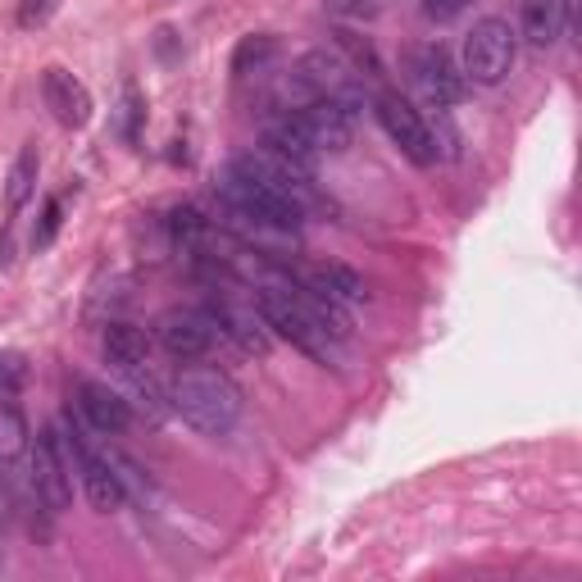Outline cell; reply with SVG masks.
Segmentation results:
<instances>
[{
    "label": "cell",
    "instance_id": "obj_1",
    "mask_svg": "<svg viewBox=\"0 0 582 582\" xmlns=\"http://www.w3.org/2000/svg\"><path fill=\"white\" fill-rule=\"evenodd\" d=\"M169 406L187 419L196 433H209L219 437L241 419V391L228 374L209 369V364H192V369H182L169 387Z\"/></svg>",
    "mask_w": 582,
    "mask_h": 582
},
{
    "label": "cell",
    "instance_id": "obj_2",
    "mask_svg": "<svg viewBox=\"0 0 582 582\" xmlns=\"http://www.w3.org/2000/svg\"><path fill=\"white\" fill-rule=\"evenodd\" d=\"M514 69V27L505 19H478L473 33L465 37V78L497 87Z\"/></svg>",
    "mask_w": 582,
    "mask_h": 582
},
{
    "label": "cell",
    "instance_id": "obj_3",
    "mask_svg": "<svg viewBox=\"0 0 582 582\" xmlns=\"http://www.w3.org/2000/svg\"><path fill=\"white\" fill-rule=\"evenodd\" d=\"M260 319H264V328H273L278 336H287L292 346H300L305 355H315V360H323L328 364V351H332V336L300 310V305L283 292V287H273V292H260Z\"/></svg>",
    "mask_w": 582,
    "mask_h": 582
},
{
    "label": "cell",
    "instance_id": "obj_4",
    "mask_svg": "<svg viewBox=\"0 0 582 582\" xmlns=\"http://www.w3.org/2000/svg\"><path fill=\"white\" fill-rule=\"evenodd\" d=\"M374 110H378V124L387 128V137L401 146L414 164H433L437 160V137L427 133L423 114L401 96V91H378Z\"/></svg>",
    "mask_w": 582,
    "mask_h": 582
},
{
    "label": "cell",
    "instance_id": "obj_5",
    "mask_svg": "<svg viewBox=\"0 0 582 582\" xmlns=\"http://www.w3.org/2000/svg\"><path fill=\"white\" fill-rule=\"evenodd\" d=\"M410 78L419 82V91L437 105H459L469 91V78L455 69V59L442 46H419L410 50Z\"/></svg>",
    "mask_w": 582,
    "mask_h": 582
},
{
    "label": "cell",
    "instance_id": "obj_6",
    "mask_svg": "<svg viewBox=\"0 0 582 582\" xmlns=\"http://www.w3.org/2000/svg\"><path fill=\"white\" fill-rule=\"evenodd\" d=\"M287 124L310 141L315 150H346L351 146V110L346 105H336V101H323L315 96L310 105H300L296 114H287Z\"/></svg>",
    "mask_w": 582,
    "mask_h": 582
},
{
    "label": "cell",
    "instance_id": "obj_7",
    "mask_svg": "<svg viewBox=\"0 0 582 582\" xmlns=\"http://www.w3.org/2000/svg\"><path fill=\"white\" fill-rule=\"evenodd\" d=\"M33 487H37V501L55 514L69 510V501H73V482H69L65 459H59L55 433H37V442H33Z\"/></svg>",
    "mask_w": 582,
    "mask_h": 582
},
{
    "label": "cell",
    "instance_id": "obj_8",
    "mask_svg": "<svg viewBox=\"0 0 582 582\" xmlns=\"http://www.w3.org/2000/svg\"><path fill=\"white\" fill-rule=\"evenodd\" d=\"M160 342L173 360H201L214 342V319L201 310H173L160 319Z\"/></svg>",
    "mask_w": 582,
    "mask_h": 582
},
{
    "label": "cell",
    "instance_id": "obj_9",
    "mask_svg": "<svg viewBox=\"0 0 582 582\" xmlns=\"http://www.w3.org/2000/svg\"><path fill=\"white\" fill-rule=\"evenodd\" d=\"M42 96H46V110L65 128H82L91 118V91L69 69H46L42 73Z\"/></svg>",
    "mask_w": 582,
    "mask_h": 582
},
{
    "label": "cell",
    "instance_id": "obj_10",
    "mask_svg": "<svg viewBox=\"0 0 582 582\" xmlns=\"http://www.w3.org/2000/svg\"><path fill=\"white\" fill-rule=\"evenodd\" d=\"M73 459H78V473H82V487H87V501L96 505L101 514H114L124 505V482L110 469V459H101L96 450H87V442L73 433Z\"/></svg>",
    "mask_w": 582,
    "mask_h": 582
},
{
    "label": "cell",
    "instance_id": "obj_11",
    "mask_svg": "<svg viewBox=\"0 0 582 582\" xmlns=\"http://www.w3.org/2000/svg\"><path fill=\"white\" fill-rule=\"evenodd\" d=\"M78 406H82L87 423L96 427V433H124V427L133 423L128 401L114 387H105V383H82L78 387Z\"/></svg>",
    "mask_w": 582,
    "mask_h": 582
},
{
    "label": "cell",
    "instance_id": "obj_12",
    "mask_svg": "<svg viewBox=\"0 0 582 582\" xmlns=\"http://www.w3.org/2000/svg\"><path fill=\"white\" fill-rule=\"evenodd\" d=\"M569 23V0H528L524 5V37L533 46H556Z\"/></svg>",
    "mask_w": 582,
    "mask_h": 582
},
{
    "label": "cell",
    "instance_id": "obj_13",
    "mask_svg": "<svg viewBox=\"0 0 582 582\" xmlns=\"http://www.w3.org/2000/svg\"><path fill=\"white\" fill-rule=\"evenodd\" d=\"M300 283L315 287L328 300H364V278H360L355 269H346V264H319V269L305 273Z\"/></svg>",
    "mask_w": 582,
    "mask_h": 582
},
{
    "label": "cell",
    "instance_id": "obj_14",
    "mask_svg": "<svg viewBox=\"0 0 582 582\" xmlns=\"http://www.w3.org/2000/svg\"><path fill=\"white\" fill-rule=\"evenodd\" d=\"M105 355L118 364V369H137V364H146V355H150V342L133 323H110L105 328Z\"/></svg>",
    "mask_w": 582,
    "mask_h": 582
},
{
    "label": "cell",
    "instance_id": "obj_15",
    "mask_svg": "<svg viewBox=\"0 0 582 582\" xmlns=\"http://www.w3.org/2000/svg\"><path fill=\"white\" fill-rule=\"evenodd\" d=\"M219 323H224V332L232 336L241 351H251V355H264L269 351L264 319H255V310H219Z\"/></svg>",
    "mask_w": 582,
    "mask_h": 582
},
{
    "label": "cell",
    "instance_id": "obj_16",
    "mask_svg": "<svg viewBox=\"0 0 582 582\" xmlns=\"http://www.w3.org/2000/svg\"><path fill=\"white\" fill-rule=\"evenodd\" d=\"M33 192H37V146H23L14 169H10V182H5V205H10V214L23 209Z\"/></svg>",
    "mask_w": 582,
    "mask_h": 582
},
{
    "label": "cell",
    "instance_id": "obj_17",
    "mask_svg": "<svg viewBox=\"0 0 582 582\" xmlns=\"http://www.w3.org/2000/svg\"><path fill=\"white\" fill-rule=\"evenodd\" d=\"M273 55H278V42H273V37H247V42L237 46V55H232V73L247 78L251 69H264Z\"/></svg>",
    "mask_w": 582,
    "mask_h": 582
},
{
    "label": "cell",
    "instance_id": "obj_18",
    "mask_svg": "<svg viewBox=\"0 0 582 582\" xmlns=\"http://www.w3.org/2000/svg\"><path fill=\"white\" fill-rule=\"evenodd\" d=\"M23 446H27V423H23V414L10 401H0V459H14Z\"/></svg>",
    "mask_w": 582,
    "mask_h": 582
},
{
    "label": "cell",
    "instance_id": "obj_19",
    "mask_svg": "<svg viewBox=\"0 0 582 582\" xmlns=\"http://www.w3.org/2000/svg\"><path fill=\"white\" fill-rule=\"evenodd\" d=\"M336 37V46H342L351 59L346 65L355 69V73H364V78H383V65H378V55H374V46L369 42H360L355 33H332Z\"/></svg>",
    "mask_w": 582,
    "mask_h": 582
},
{
    "label": "cell",
    "instance_id": "obj_20",
    "mask_svg": "<svg viewBox=\"0 0 582 582\" xmlns=\"http://www.w3.org/2000/svg\"><path fill=\"white\" fill-rule=\"evenodd\" d=\"M59 214H65V205H59V201H46V209H42V228L33 232V247H37V251L55 241V232H59Z\"/></svg>",
    "mask_w": 582,
    "mask_h": 582
},
{
    "label": "cell",
    "instance_id": "obj_21",
    "mask_svg": "<svg viewBox=\"0 0 582 582\" xmlns=\"http://www.w3.org/2000/svg\"><path fill=\"white\" fill-rule=\"evenodd\" d=\"M328 10L342 19H374L383 10V0H328Z\"/></svg>",
    "mask_w": 582,
    "mask_h": 582
},
{
    "label": "cell",
    "instance_id": "obj_22",
    "mask_svg": "<svg viewBox=\"0 0 582 582\" xmlns=\"http://www.w3.org/2000/svg\"><path fill=\"white\" fill-rule=\"evenodd\" d=\"M23 378H27V364H23V355H0V391H14V387H23Z\"/></svg>",
    "mask_w": 582,
    "mask_h": 582
},
{
    "label": "cell",
    "instance_id": "obj_23",
    "mask_svg": "<svg viewBox=\"0 0 582 582\" xmlns=\"http://www.w3.org/2000/svg\"><path fill=\"white\" fill-rule=\"evenodd\" d=\"M55 5H59V0H23V5H19V23L23 27H42L55 14Z\"/></svg>",
    "mask_w": 582,
    "mask_h": 582
},
{
    "label": "cell",
    "instance_id": "obj_24",
    "mask_svg": "<svg viewBox=\"0 0 582 582\" xmlns=\"http://www.w3.org/2000/svg\"><path fill=\"white\" fill-rule=\"evenodd\" d=\"M173 232L178 237H196V232H205V219H201V209H173Z\"/></svg>",
    "mask_w": 582,
    "mask_h": 582
},
{
    "label": "cell",
    "instance_id": "obj_25",
    "mask_svg": "<svg viewBox=\"0 0 582 582\" xmlns=\"http://www.w3.org/2000/svg\"><path fill=\"white\" fill-rule=\"evenodd\" d=\"M465 10H469V0H423L427 19H455V14H465Z\"/></svg>",
    "mask_w": 582,
    "mask_h": 582
},
{
    "label": "cell",
    "instance_id": "obj_26",
    "mask_svg": "<svg viewBox=\"0 0 582 582\" xmlns=\"http://www.w3.org/2000/svg\"><path fill=\"white\" fill-rule=\"evenodd\" d=\"M137 118H141V101H137V91L128 87L124 91V137L137 141Z\"/></svg>",
    "mask_w": 582,
    "mask_h": 582
}]
</instances>
